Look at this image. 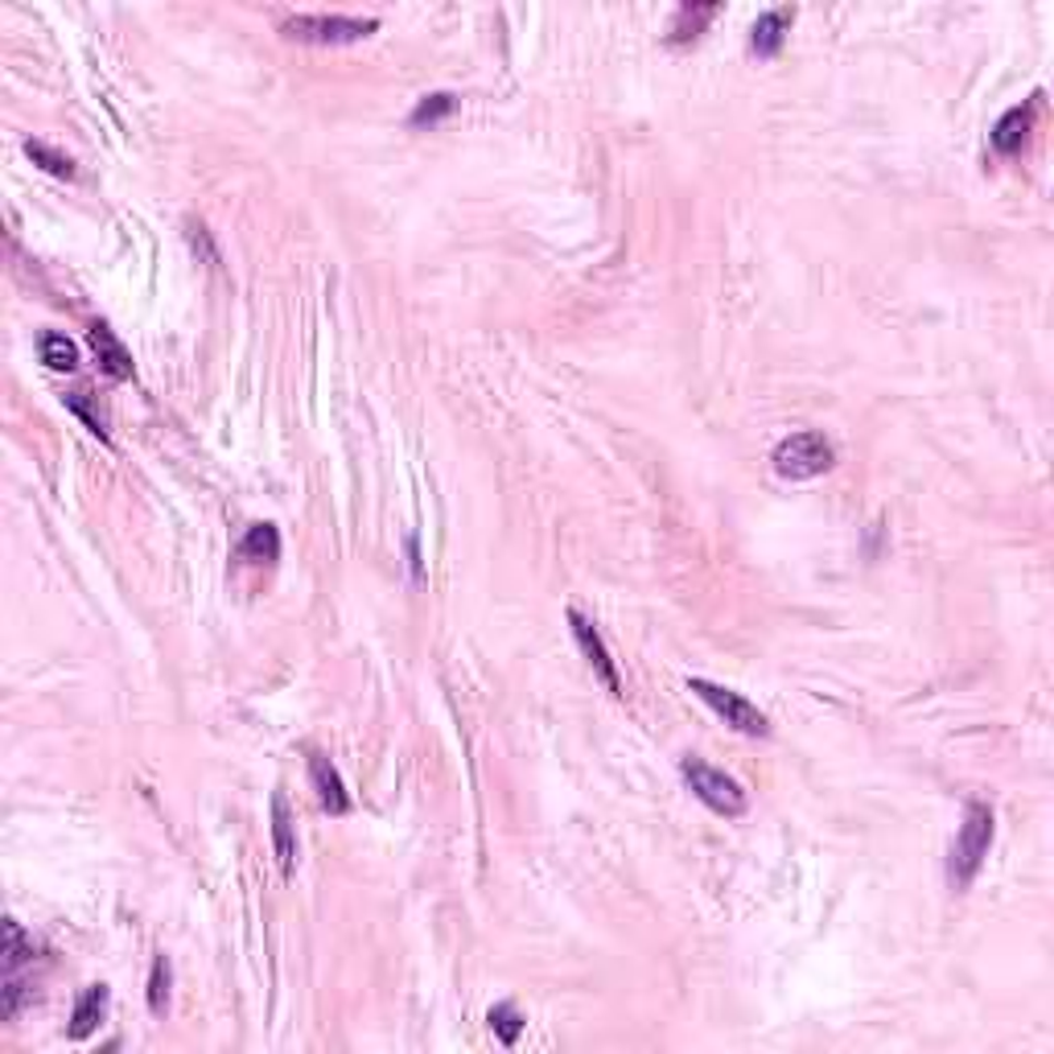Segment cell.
Returning <instances> with one entry per match:
<instances>
[{
	"instance_id": "8fae6325",
	"label": "cell",
	"mask_w": 1054,
	"mask_h": 1054,
	"mask_svg": "<svg viewBox=\"0 0 1054 1054\" xmlns=\"http://www.w3.org/2000/svg\"><path fill=\"white\" fill-rule=\"evenodd\" d=\"M104 1014H108V984H92V989H83V997L74 1001L71 1030H66V1034H71V1038H92L95 1026L104 1021Z\"/></svg>"
},
{
	"instance_id": "44dd1931",
	"label": "cell",
	"mask_w": 1054,
	"mask_h": 1054,
	"mask_svg": "<svg viewBox=\"0 0 1054 1054\" xmlns=\"http://www.w3.org/2000/svg\"><path fill=\"white\" fill-rule=\"evenodd\" d=\"M148 1009H153L157 1018L169 1009V960L166 956L153 960V977H148Z\"/></svg>"
},
{
	"instance_id": "277c9868",
	"label": "cell",
	"mask_w": 1054,
	"mask_h": 1054,
	"mask_svg": "<svg viewBox=\"0 0 1054 1054\" xmlns=\"http://www.w3.org/2000/svg\"><path fill=\"white\" fill-rule=\"evenodd\" d=\"M680 775L692 787V796L701 799L704 808H713L717 815H741L746 812V791L738 787V778H729L725 771L708 766L701 759L680 762Z\"/></svg>"
},
{
	"instance_id": "9a60e30c",
	"label": "cell",
	"mask_w": 1054,
	"mask_h": 1054,
	"mask_svg": "<svg viewBox=\"0 0 1054 1054\" xmlns=\"http://www.w3.org/2000/svg\"><path fill=\"white\" fill-rule=\"evenodd\" d=\"M41 363L50 371H74L78 367V347L66 334H41Z\"/></svg>"
},
{
	"instance_id": "3957f363",
	"label": "cell",
	"mask_w": 1054,
	"mask_h": 1054,
	"mask_svg": "<svg viewBox=\"0 0 1054 1054\" xmlns=\"http://www.w3.org/2000/svg\"><path fill=\"white\" fill-rule=\"evenodd\" d=\"M379 29L375 17H342V13H296L280 25V34L293 41H317V46H338V41H359Z\"/></svg>"
},
{
	"instance_id": "7c38bea8",
	"label": "cell",
	"mask_w": 1054,
	"mask_h": 1054,
	"mask_svg": "<svg viewBox=\"0 0 1054 1054\" xmlns=\"http://www.w3.org/2000/svg\"><path fill=\"white\" fill-rule=\"evenodd\" d=\"M713 17H717V4H713V0H708V4H680L676 17H671V25H667V41H671V46H685V41H692V37H701V29Z\"/></svg>"
},
{
	"instance_id": "5bb4252c",
	"label": "cell",
	"mask_w": 1054,
	"mask_h": 1054,
	"mask_svg": "<svg viewBox=\"0 0 1054 1054\" xmlns=\"http://www.w3.org/2000/svg\"><path fill=\"white\" fill-rule=\"evenodd\" d=\"M240 556L243 560H256V565H272L280 560V532L272 523H252L240 540Z\"/></svg>"
},
{
	"instance_id": "5b68a950",
	"label": "cell",
	"mask_w": 1054,
	"mask_h": 1054,
	"mask_svg": "<svg viewBox=\"0 0 1054 1054\" xmlns=\"http://www.w3.org/2000/svg\"><path fill=\"white\" fill-rule=\"evenodd\" d=\"M688 692H696V696H701L725 725H734L738 734H750V738H766V734H771V725H766L759 704H750L746 696H738V692L713 685V680H701V676L688 680Z\"/></svg>"
},
{
	"instance_id": "52a82bcc",
	"label": "cell",
	"mask_w": 1054,
	"mask_h": 1054,
	"mask_svg": "<svg viewBox=\"0 0 1054 1054\" xmlns=\"http://www.w3.org/2000/svg\"><path fill=\"white\" fill-rule=\"evenodd\" d=\"M87 342H92L95 359H99V367L108 371L111 379H132L136 375V367H132V354L124 351V342L111 334L108 322H92V330H87Z\"/></svg>"
},
{
	"instance_id": "9c48e42d",
	"label": "cell",
	"mask_w": 1054,
	"mask_h": 1054,
	"mask_svg": "<svg viewBox=\"0 0 1054 1054\" xmlns=\"http://www.w3.org/2000/svg\"><path fill=\"white\" fill-rule=\"evenodd\" d=\"M310 778H314L317 799H322L326 812H334V815L351 812V796H347V787H342V775L334 771V762L326 759V754H310Z\"/></svg>"
},
{
	"instance_id": "30bf717a",
	"label": "cell",
	"mask_w": 1054,
	"mask_h": 1054,
	"mask_svg": "<svg viewBox=\"0 0 1054 1054\" xmlns=\"http://www.w3.org/2000/svg\"><path fill=\"white\" fill-rule=\"evenodd\" d=\"M272 840H277V861L280 873L293 877L296 870V836H293V812H289V799L284 791L272 796Z\"/></svg>"
},
{
	"instance_id": "4fadbf2b",
	"label": "cell",
	"mask_w": 1054,
	"mask_h": 1054,
	"mask_svg": "<svg viewBox=\"0 0 1054 1054\" xmlns=\"http://www.w3.org/2000/svg\"><path fill=\"white\" fill-rule=\"evenodd\" d=\"M1034 99L1026 104V108H1009L1005 116L997 120V129H993V145L1001 148V153H1018L1021 141H1026V132H1030V124H1034Z\"/></svg>"
},
{
	"instance_id": "8992f818",
	"label": "cell",
	"mask_w": 1054,
	"mask_h": 1054,
	"mask_svg": "<svg viewBox=\"0 0 1054 1054\" xmlns=\"http://www.w3.org/2000/svg\"><path fill=\"white\" fill-rule=\"evenodd\" d=\"M569 627H573L577 643H581V651H585V659H590V667L602 676V685L610 688L614 696H622V680H618V667H614L610 651H606V643H602V634H597V627H593L590 618H581L577 610H569Z\"/></svg>"
},
{
	"instance_id": "6da1fadb",
	"label": "cell",
	"mask_w": 1054,
	"mask_h": 1054,
	"mask_svg": "<svg viewBox=\"0 0 1054 1054\" xmlns=\"http://www.w3.org/2000/svg\"><path fill=\"white\" fill-rule=\"evenodd\" d=\"M989 845H993V808L989 803H968L960 833L952 840V861H947L952 886L964 889L977 877V870H981L984 857H989Z\"/></svg>"
},
{
	"instance_id": "ffe728a7",
	"label": "cell",
	"mask_w": 1054,
	"mask_h": 1054,
	"mask_svg": "<svg viewBox=\"0 0 1054 1054\" xmlns=\"http://www.w3.org/2000/svg\"><path fill=\"white\" fill-rule=\"evenodd\" d=\"M458 108V95H449V92H433V95H425L416 108H412V124L421 129V124H433V120H441V116H449V111Z\"/></svg>"
},
{
	"instance_id": "e0dca14e",
	"label": "cell",
	"mask_w": 1054,
	"mask_h": 1054,
	"mask_svg": "<svg viewBox=\"0 0 1054 1054\" xmlns=\"http://www.w3.org/2000/svg\"><path fill=\"white\" fill-rule=\"evenodd\" d=\"M25 153H29L37 166L46 169V173H54V178H74L71 157H66V153H58V148H50L46 141H25Z\"/></svg>"
},
{
	"instance_id": "ba28073f",
	"label": "cell",
	"mask_w": 1054,
	"mask_h": 1054,
	"mask_svg": "<svg viewBox=\"0 0 1054 1054\" xmlns=\"http://www.w3.org/2000/svg\"><path fill=\"white\" fill-rule=\"evenodd\" d=\"M791 21H796V9L791 4H778V9H766L759 21H754V29H750V50L762 58H771L787 41V34H791Z\"/></svg>"
},
{
	"instance_id": "2e32d148",
	"label": "cell",
	"mask_w": 1054,
	"mask_h": 1054,
	"mask_svg": "<svg viewBox=\"0 0 1054 1054\" xmlns=\"http://www.w3.org/2000/svg\"><path fill=\"white\" fill-rule=\"evenodd\" d=\"M34 960V940H25V931H21L17 919H9L4 923V968L9 972H21V964Z\"/></svg>"
},
{
	"instance_id": "7a4b0ae2",
	"label": "cell",
	"mask_w": 1054,
	"mask_h": 1054,
	"mask_svg": "<svg viewBox=\"0 0 1054 1054\" xmlns=\"http://www.w3.org/2000/svg\"><path fill=\"white\" fill-rule=\"evenodd\" d=\"M833 462H836L833 441H828L824 433H812V428H803V433H791V437H783V441L775 445V470H778V478H791V482L815 478V474L833 470Z\"/></svg>"
},
{
	"instance_id": "ac0fdd59",
	"label": "cell",
	"mask_w": 1054,
	"mask_h": 1054,
	"mask_svg": "<svg viewBox=\"0 0 1054 1054\" xmlns=\"http://www.w3.org/2000/svg\"><path fill=\"white\" fill-rule=\"evenodd\" d=\"M490 1030L499 1034V1042L502 1046H516L519 1042V1034H523V1018H519V1009L511 1005V1001H502V1005H495L490 1009Z\"/></svg>"
},
{
	"instance_id": "d6986e66",
	"label": "cell",
	"mask_w": 1054,
	"mask_h": 1054,
	"mask_svg": "<svg viewBox=\"0 0 1054 1054\" xmlns=\"http://www.w3.org/2000/svg\"><path fill=\"white\" fill-rule=\"evenodd\" d=\"M62 404L71 408V412H78V416L87 421V428H92V433H95V437H99V441H111V433H108V416H104V412H99V408H95V404H87V391H66V396H62Z\"/></svg>"
}]
</instances>
